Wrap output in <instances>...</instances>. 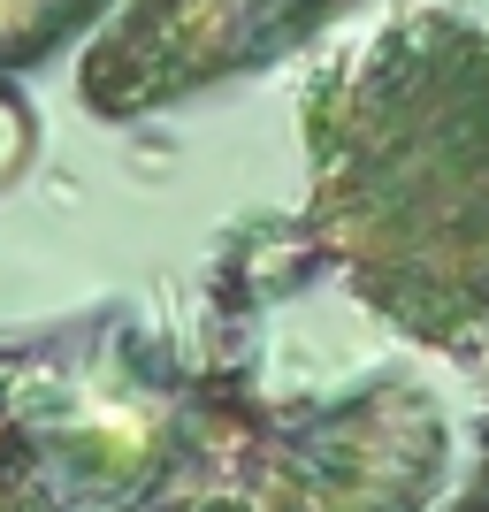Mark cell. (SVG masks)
I'll list each match as a JSON object with an SVG mask.
<instances>
[{"label":"cell","instance_id":"6da1fadb","mask_svg":"<svg viewBox=\"0 0 489 512\" xmlns=\"http://www.w3.org/2000/svg\"><path fill=\"white\" fill-rule=\"evenodd\" d=\"M306 253L405 344H489V31L398 16L298 100Z\"/></svg>","mask_w":489,"mask_h":512},{"label":"cell","instance_id":"7a4b0ae2","mask_svg":"<svg viewBox=\"0 0 489 512\" xmlns=\"http://www.w3.org/2000/svg\"><path fill=\"white\" fill-rule=\"evenodd\" d=\"M230 360L107 299L0 329V512H192Z\"/></svg>","mask_w":489,"mask_h":512},{"label":"cell","instance_id":"3957f363","mask_svg":"<svg viewBox=\"0 0 489 512\" xmlns=\"http://www.w3.org/2000/svg\"><path fill=\"white\" fill-rule=\"evenodd\" d=\"M352 0H123V16L85 54V107L107 123L153 115L184 92L230 85L245 69L283 62Z\"/></svg>","mask_w":489,"mask_h":512},{"label":"cell","instance_id":"277c9868","mask_svg":"<svg viewBox=\"0 0 489 512\" xmlns=\"http://www.w3.org/2000/svg\"><path fill=\"white\" fill-rule=\"evenodd\" d=\"M115 0H0V85L46 69L62 46H77L92 23H107Z\"/></svg>","mask_w":489,"mask_h":512},{"label":"cell","instance_id":"5b68a950","mask_svg":"<svg viewBox=\"0 0 489 512\" xmlns=\"http://www.w3.org/2000/svg\"><path fill=\"white\" fill-rule=\"evenodd\" d=\"M31 153H39V115L16 85H0V192L31 169Z\"/></svg>","mask_w":489,"mask_h":512},{"label":"cell","instance_id":"8992f818","mask_svg":"<svg viewBox=\"0 0 489 512\" xmlns=\"http://www.w3.org/2000/svg\"><path fill=\"white\" fill-rule=\"evenodd\" d=\"M459 512H489V459H482V474H474V490H467V505Z\"/></svg>","mask_w":489,"mask_h":512}]
</instances>
